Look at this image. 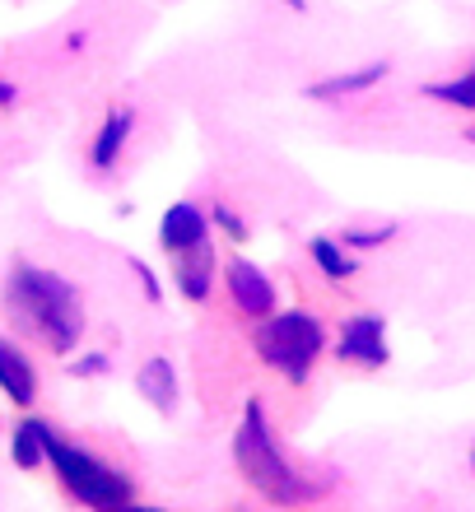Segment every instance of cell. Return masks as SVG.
I'll list each match as a JSON object with an SVG mask.
<instances>
[{
    "label": "cell",
    "instance_id": "obj_1",
    "mask_svg": "<svg viewBox=\"0 0 475 512\" xmlns=\"http://www.w3.org/2000/svg\"><path fill=\"white\" fill-rule=\"evenodd\" d=\"M0 308L19 336L38 340L47 354H70L84 340V303L80 289L33 261H14L10 280L0 289Z\"/></svg>",
    "mask_w": 475,
    "mask_h": 512
},
{
    "label": "cell",
    "instance_id": "obj_2",
    "mask_svg": "<svg viewBox=\"0 0 475 512\" xmlns=\"http://www.w3.org/2000/svg\"><path fill=\"white\" fill-rule=\"evenodd\" d=\"M233 466L243 475V485L252 494H261L266 503H275V508H303V503L326 499V489H331L313 475H303L285 457V447L271 429V415H266V405L257 396L243 405V419H238V433H233Z\"/></svg>",
    "mask_w": 475,
    "mask_h": 512
},
{
    "label": "cell",
    "instance_id": "obj_3",
    "mask_svg": "<svg viewBox=\"0 0 475 512\" xmlns=\"http://www.w3.org/2000/svg\"><path fill=\"white\" fill-rule=\"evenodd\" d=\"M47 471L56 475V485L66 494L70 503L80 508H94V512H122V508H136V480L112 466V461L94 457L89 447L70 443L66 433H47Z\"/></svg>",
    "mask_w": 475,
    "mask_h": 512
},
{
    "label": "cell",
    "instance_id": "obj_4",
    "mask_svg": "<svg viewBox=\"0 0 475 512\" xmlns=\"http://www.w3.org/2000/svg\"><path fill=\"white\" fill-rule=\"evenodd\" d=\"M252 350L271 373L289 382V387H303L313 378L317 359L326 354V326L317 312L308 308H289V312H271L261 317L257 331H252Z\"/></svg>",
    "mask_w": 475,
    "mask_h": 512
},
{
    "label": "cell",
    "instance_id": "obj_5",
    "mask_svg": "<svg viewBox=\"0 0 475 512\" xmlns=\"http://www.w3.org/2000/svg\"><path fill=\"white\" fill-rule=\"evenodd\" d=\"M392 345H387V322L378 312H354L336 331V364L350 368H387Z\"/></svg>",
    "mask_w": 475,
    "mask_h": 512
},
{
    "label": "cell",
    "instance_id": "obj_6",
    "mask_svg": "<svg viewBox=\"0 0 475 512\" xmlns=\"http://www.w3.org/2000/svg\"><path fill=\"white\" fill-rule=\"evenodd\" d=\"M224 294H229V303L247 322H261V317L275 312V280L257 261H247V256H229V266H224Z\"/></svg>",
    "mask_w": 475,
    "mask_h": 512
},
{
    "label": "cell",
    "instance_id": "obj_7",
    "mask_svg": "<svg viewBox=\"0 0 475 512\" xmlns=\"http://www.w3.org/2000/svg\"><path fill=\"white\" fill-rule=\"evenodd\" d=\"M201 243H210V215L191 201H173L159 219V247L168 256H177V252H191V247H201Z\"/></svg>",
    "mask_w": 475,
    "mask_h": 512
},
{
    "label": "cell",
    "instance_id": "obj_8",
    "mask_svg": "<svg viewBox=\"0 0 475 512\" xmlns=\"http://www.w3.org/2000/svg\"><path fill=\"white\" fill-rule=\"evenodd\" d=\"M215 247L201 243V247H191V252H177L173 256V284H177V294L187 298V303H210V294H215Z\"/></svg>",
    "mask_w": 475,
    "mask_h": 512
},
{
    "label": "cell",
    "instance_id": "obj_9",
    "mask_svg": "<svg viewBox=\"0 0 475 512\" xmlns=\"http://www.w3.org/2000/svg\"><path fill=\"white\" fill-rule=\"evenodd\" d=\"M0 396L10 405H19V410H28L38 401V364L5 336H0Z\"/></svg>",
    "mask_w": 475,
    "mask_h": 512
},
{
    "label": "cell",
    "instance_id": "obj_10",
    "mask_svg": "<svg viewBox=\"0 0 475 512\" xmlns=\"http://www.w3.org/2000/svg\"><path fill=\"white\" fill-rule=\"evenodd\" d=\"M131 131H136V112L131 108H112L108 117H103L98 135L89 140V163H94L98 173H112V168L122 163V149H126V140H131Z\"/></svg>",
    "mask_w": 475,
    "mask_h": 512
},
{
    "label": "cell",
    "instance_id": "obj_11",
    "mask_svg": "<svg viewBox=\"0 0 475 512\" xmlns=\"http://www.w3.org/2000/svg\"><path fill=\"white\" fill-rule=\"evenodd\" d=\"M387 61H373V66H359V70H340V75H326V80L308 84V98H317V103H331V98H354L364 94V89H373L378 80H387Z\"/></svg>",
    "mask_w": 475,
    "mask_h": 512
},
{
    "label": "cell",
    "instance_id": "obj_12",
    "mask_svg": "<svg viewBox=\"0 0 475 512\" xmlns=\"http://www.w3.org/2000/svg\"><path fill=\"white\" fill-rule=\"evenodd\" d=\"M136 391L159 410V415H173L177 410V368L168 359H145L136 368Z\"/></svg>",
    "mask_w": 475,
    "mask_h": 512
},
{
    "label": "cell",
    "instance_id": "obj_13",
    "mask_svg": "<svg viewBox=\"0 0 475 512\" xmlns=\"http://www.w3.org/2000/svg\"><path fill=\"white\" fill-rule=\"evenodd\" d=\"M47 433H52V424L38 415H28L14 424L10 433V461L19 466V471H38V466H47Z\"/></svg>",
    "mask_w": 475,
    "mask_h": 512
},
{
    "label": "cell",
    "instance_id": "obj_14",
    "mask_svg": "<svg viewBox=\"0 0 475 512\" xmlns=\"http://www.w3.org/2000/svg\"><path fill=\"white\" fill-rule=\"evenodd\" d=\"M308 256H313V266L322 270L326 280H350L354 270H359V261L350 256V247L340 243V238H326V233H317L313 243H308Z\"/></svg>",
    "mask_w": 475,
    "mask_h": 512
},
{
    "label": "cell",
    "instance_id": "obj_15",
    "mask_svg": "<svg viewBox=\"0 0 475 512\" xmlns=\"http://www.w3.org/2000/svg\"><path fill=\"white\" fill-rule=\"evenodd\" d=\"M424 94L434 98V103H448V108H457V112H475V66L466 70V75H457V80L429 84Z\"/></svg>",
    "mask_w": 475,
    "mask_h": 512
},
{
    "label": "cell",
    "instance_id": "obj_16",
    "mask_svg": "<svg viewBox=\"0 0 475 512\" xmlns=\"http://www.w3.org/2000/svg\"><path fill=\"white\" fill-rule=\"evenodd\" d=\"M210 224H215V229L224 233V238H229L233 247H243L247 238H252V229H247V219L238 215V210H233V205H224V201H219L215 210H210Z\"/></svg>",
    "mask_w": 475,
    "mask_h": 512
},
{
    "label": "cell",
    "instance_id": "obj_17",
    "mask_svg": "<svg viewBox=\"0 0 475 512\" xmlns=\"http://www.w3.org/2000/svg\"><path fill=\"white\" fill-rule=\"evenodd\" d=\"M396 238V224H378V229H345L340 233V243L350 247V252H368V247H382Z\"/></svg>",
    "mask_w": 475,
    "mask_h": 512
},
{
    "label": "cell",
    "instance_id": "obj_18",
    "mask_svg": "<svg viewBox=\"0 0 475 512\" xmlns=\"http://www.w3.org/2000/svg\"><path fill=\"white\" fill-rule=\"evenodd\" d=\"M70 373H75V378H98V373H108V359H103V354H84V359L70 364Z\"/></svg>",
    "mask_w": 475,
    "mask_h": 512
},
{
    "label": "cell",
    "instance_id": "obj_19",
    "mask_svg": "<svg viewBox=\"0 0 475 512\" xmlns=\"http://www.w3.org/2000/svg\"><path fill=\"white\" fill-rule=\"evenodd\" d=\"M131 270H136V275H140V284H145V298H150V303H159V298H163V289H159V280H154V270L145 266V261H131Z\"/></svg>",
    "mask_w": 475,
    "mask_h": 512
},
{
    "label": "cell",
    "instance_id": "obj_20",
    "mask_svg": "<svg viewBox=\"0 0 475 512\" xmlns=\"http://www.w3.org/2000/svg\"><path fill=\"white\" fill-rule=\"evenodd\" d=\"M14 98H19V89H14L10 80H0V108H5V103H14Z\"/></svg>",
    "mask_w": 475,
    "mask_h": 512
},
{
    "label": "cell",
    "instance_id": "obj_21",
    "mask_svg": "<svg viewBox=\"0 0 475 512\" xmlns=\"http://www.w3.org/2000/svg\"><path fill=\"white\" fill-rule=\"evenodd\" d=\"M280 5H289V10H299V14L308 10V0H280Z\"/></svg>",
    "mask_w": 475,
    "mask_h": 512
},
{
    "label": "cell",
    "instance_id": "obj_22",
    "mask_svg": "<svg viewBox=\"0 0 475 512\" xmlns=\"http://www.w3.org/2000/svg\"><path fill=\"white\" fill-rule=\"evenodd\" d=\"M471 471H475V443H471Z\"/></svg>",
    "mask_w": 475,
    "mask_h": 512
}]
</instances>
